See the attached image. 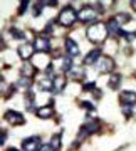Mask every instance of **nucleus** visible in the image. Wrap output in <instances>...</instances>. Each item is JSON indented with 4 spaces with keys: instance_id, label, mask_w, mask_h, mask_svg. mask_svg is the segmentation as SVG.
Returning a JSON list of instances; mask_svg holds the SVG:
<instances>
[{
    "instance_id": "f257e3e1",
    "label": "nucleus",
    "mask_w": 136,
    "mask_h": 151,
    "mask_svg": "<svg viewBox=\"0 0 136 151\" xmlns=\"http://www.w3.org/2000/svg\"><path fill=\"white\" fill-rule=\"evenodd\" d=\"M108 35H109V32H108V27H106L104 22H96V24H93V25L86 30V37L94 44L104 42V40L108 39Z\"/></svg>"
},
{
    "instance_id": "f03ea898",
    "label": "nucleus",
    "mask_w": 136,
    "mask_h": 151,
    "mask_svg": "<svg viewBox=\"0 0 136 151\" xmlns=\"http://www.w3.org/2000/svg\"><path fill=\"white\" fill-rule=\"evenodd\" d=\"M98 129H99V119H96V118H87L86 123L82 124V128H81V131H79V134H77L76 145H79L82 139H86V136L96 133Z\"/></svg>"
},
{
    "instance_id": "7ed1b4c3",
    "label": "nucleus",
    "mask_w": 136,
    "mask_h": 151,
    "mask_svg": "<svg viewBox=\"0 0 136 151\" xmlns=\"http://www.w3.org/2000/svg\"><path fill=\"white\" fill-rule=\"evenodd\" d=\"M76 20H77V12L74 10L71 5L64 7V9L60 10L59 17H57V24L62 25V27H71Z\"/></svg>"
},
{
    "instance_id": "20e7f679",
    "label": "nucleus",
    "mask_w": 136,
    "mask_h": 151,
    "mask_svg": "<svg viewBox=\"0 0 136 151\" xmlns=\"http://www.w3.org/2000/svg\"><path fill=\"white\" fill-rule=\"evenodd\" d=\"M99 15V12L94 9V7L91 5H86V7H82L81 10L77 12V20H81V22H94L96 19H98Z\"/></svg>"
},
{
    "instance_id": "39448f33",
    "label": "nucleus",
    "mask_w": 136,
    "mask_h": 151,
    "mask_svg": "<svg viewBox=\"0 0 136 151\" xmlns=\"http://www.w3.org/2000/svg\"><path fill=\"white\" fill-rule=\"evenodd\" d=\"M17 54H19V57H20L24 62H25V60H30L34 55H35V45H34V44H29V42L20 44L19 49H17Z\"/></svg>"
},
{
    "instance_id": "423d86ee",
    "label": "nucleus",
    "mask_w": 136,
    "mask_h": 151,
    "mask_svg": "<svg viewBox=\"0 0 136 151\" xmlns=\"http://www.w3.org/2000/svg\"><path fill=\"white\" fill-rule=\"evenodd\" d=\"M4 119H5L7 123L14 124V126H22V124L25 123L24 114H20L19 111H12V109H9V111L4 114Z\"/></svg>"
},
{
    "instance_id": "0eeeda50",
    "label": "nucleus",
    "mask_w": 136,
    "mask_h": 151,
    "mask_svg": "<svg viewBox=\"0 0 136 151\" xmlns=\"http://www.w3.org/2000/svg\"><path fill=\"white\" fill-rule=\"evenodd\" d=\"M30 62H32L34 65H35V69H47L50 65V59L47 57V54H44V52H39V54H35L30 59Z\"/></svg>"
},
{
    "instance_id": "6e6552de",
    "label": "nucleus",
    "mask_w": 136,
    "mask_h": 151,
    "mask_svg": "<svg viewBox=\"0 0 136 151\" xmlns=\"http://www.w3.org/2000/svg\"><path fill=\"white\" fill-rule=\"evenodd\" d=\"M34 45H35V50H39V52H44V54H47L50 50V39L47 37V35H39L37 39H35V42H34Z\"/></svg>"
},
{
    "instance_id": "1a4fd4ad",
    "label": "nucleus",
    "mask_w": 136,
    "mask_h": 151,
    "mask_svg": "<svg viewBox=\"0 0 136 151\" xmlns=\"http://www.w3.org/2000/svg\"><path fill=\"white\" fill-rule=\"evenodd\" d=\"M96 67H98V70L101 74H108V72H111V70L114 69V60L111 59V57H101L98 60Z\"/></svg>"
},
{
    "instance_id": "9d476101",
    "label": "nucleus",
    "mask_w": 136,
    "mask_h": 151,
    "mask_svg": "<svg viewBox=\"0 0 136 151\" xmlns=\"http://www.w3.org/2000/svg\"><path fill=\"white\" fill-rule=\"evenodd\" d=\"M40 139L39 136H32V138H27V139L22 141V150L24 151H39L40 148Z\"/></svg>"
},
{
    "instance_id": "9b49d317",
    "label": "nucleus",
    "mask_w": 136,
    "mask_h": 151,
    "mask_svg": "<svg viewBox=\"0 0 136 151\" xmlns=\"http://www.w3.org/2000/svg\"><path fill=\"white\" fill-rule=\"evenodd\" d=\"M15 89L17 91H30L32 89V77H25V76H20L19 81L15 82Z\"/></svg>"
},
{
    "instance_id": "f8f14e48",
    "label": "nucleus",
    "mask_w": 136,
    "mask_h": 151,
    "mask_svg": "<svg viewBox=\"0 0 136 151\" xmlns=\"http://www.w3.org/2000/svg\"><path fill=\"white\" fill-rule=\"evenodd\" d=\"M101 59V49H93L91 52H87V55L84 57V64L86 65H96L98 64V60Z\"/></svg>"
},
{
    "instance_id": "ddd939ff",
    "label": "nucleus",
    "mask_w": 136,
    "mask_h": 151,
    "mask_svg": "<svg viewBox=\"0 0 136 151\" xmlns=\"http://www.w3.org/2000/svg\"><path fill=\"white\" fill-rule=\"evenodd\" d=\"M35 113H37V116H39L40 119H49V118H52V116H54L55 111H54V106H52V103H50V104H47V106L39 108Z\"/></svg>"
},
{
    "instance_id": "4468645a",
    "label": "nucleus",
    "mask_w": 136,
    "mask_h": 151,
    "mask_svg": "<svg viewBox=\"0 0 136 151\" xmlns=\"http://www.w3.org/2000/svg\"><path fill=\"white\" fill-rule=\"evenodd\" d=\"M37 87H39V91H44V92L54 91V82H52L50 77H42V79L37 82Z\"/></svg>"
},
{
    "instance_id": "2eb2a0df",
    "label": "nucleus",
    "mask_w": 136,
    "mask_h": 151,
    "mask_svg": "<svg viewBox=\"0 0 136 151\" xmlns=\"http://www.w3.org/2000/svg\"><path fill=\"white\" fill-rule=\"evenodd\" d=\"M119 99H121V104H131L133 106L136 103V92L135 91H123Z\"/></svg>"
},
{
    "instance_id": "dca6fc26",
    "label": "nucleus",
    "mask_w": 136,
    "mask_h": 151,
    "mask_svg": "<svg viewBox=\"0 0 136 151\" xmlns=\"http://www.w3.org/2000/svg\"><path fill=\"white\" fill-rule=\"evenodd\" d=\"M65 50H67V55H71V57H77L79 55V45L72 39L65 40Z\"/></svg>"
},
{
    "instance_id": "f3484780",
    "label": "nucleus",
    "mask_w": 136,
    "mask_h": 151,
    "mask_svg": "<svg viewBox=\"0 0 136 151\" xmlns=\"http://www.w3.org/2000/svg\"><path fill=\"white\" fill-rule=\"evenodd\" d=\"M35 72H37V69H35V65H34L30 60H25V62L22 64V76H25V77H32Z\"/></svg>"
},
{
    "instance_id": "a211bd4d",
    "label": "nucleus",
    "mask_w": 136,
    "mask_h": 151,
    "mask_svg": "<svg viewBox=\"0 0 136 151\" xmlns=\"http://www.w3.org/2000/svg\"><path fill=\"white\" fill-rule=\"evenodd\" d=\"M52 82H54V91L52 92H62L65 87V76H55L54 79H52Z\"/></svg>"
},
{
    "instance_id": "6ab92c4d",
    "label": "nucleus",
    "mask_w": 136,
    "mask_h": 151,
    "mask_svg": "<svg viewBox=\"0 0 136 151\" xmlns=\"http://www.w3.org/2000/svg\"><path fill=\"white\" fill-rule=\"evenodd\" d=\"M106 27H108V32L109 34H119V30H121V25L116 22V19L113 17V19H109L108 20V24H106Z\"/></svg>"
},
{
    "instance_id": "aec40b11",
    "label": "nucleus",
    "mask_w": 136,
    "mask_h": 151,
    "mask_svg": "<svg viewBox=\"0 0 136 151\" xmlns=\"http://www.w3.org/2000/svg\"><path fill=\"white\" fill-rule=\"evenodd\" d=\"M121 81H123V77H121L119 74H113L111 77H109V81H108V86L111 87V89H118L121 84Z\"/></svg>"
},
{
    "instance_id": "412c9836",
    "label": "nucleus",
    "mask_w": 136,
    "mask_h": 151,
    "mask_svg": "<svg viewBox=\"0 0 136 151\" xmlns=\"http://www.w3.org/2000/svg\"><path fill=\"white\" fill-rule=\"evenodd\" d=\"M71 69H72V57L71 55H65L64 59H62V70L67 74Z\"/></svg>"
},
{
    "instance_id": "4be33fe9",
    "label": "nucleus",
    "mask_w": 136,
    "mask_h": 151,
    "mask_svg": "<svg viewBox=\"0 0 136 151\" xmlns=\"http://www.w3.org/2000/svg\"><path fill=\"white\" fill-rule=\"evenodd\" d=\"M67 76H71L74 79H82V77H84V70L77 69V67H72V69L67 72Z\"/></svg>"
},
{
    "instance_id": "5701e85b",
    "label": "nucleus",
    "mask_w": 136,
    "mask_h": 151,
    "mask_svg": "<svg viewBox=\"0 0 136 151\" xmlns=\"http://www.w3.org/2000/svg\"><path fill=\"white\" fill-rule=\"evenodd\" d=\"M114 19H116V22H118L119 25H124V24L131 22V17L128 15V14H119V15H116Z\"/></svg>"
},
{
    "instance_id": "b1692460",
    "label": "nucleus",
    "mask_w": 136,
    "mask_h": 151,
    "mask_svg": "<svg viewBox=\"0 0 136 151\" xmlns=\"http://www.w3.org/2000/svg\"><path fill=\"white\" fill-rule=\"evenodd\" d=\"M10 35H12L14 39H19V40H24V39H25V34L20 32L17 27H12V29H10Z\"/></svg>"
},
{
    "instance_id": "393cba45",
    "label": "nucleus",
    "mask_w": 136,
    "mask_h": 151,
    "mask_svg": "<svg viewBox=\"0 0 136 151\" xmlns=\"http://www.w3.org/2000/svg\"><path fill=\"white\" fill-rule=\"evenodd\" d=\"M121 111L124 114L126 118H130L131 114H133V106L131 104H121Z\"/></svg>"
},
{
    "instance_id": "a878e982",
    "label": "nucleus",
    "mask_w": 136,
    "mask_h": 151,
    "mask_svg": "<svg viewBox=\"0 0 136 151\" xmlns=\"http://www.w3.org/2000/svg\"><path fill=\"white\" fill-rule=\"evenodd\" d=\"M50 145H52V148H54V150L59 151V148H60V134L52 136V141H50Z\"/></svg>"
},
{
    "instance_id": "bb28decb",
    "label": "nucleus",
    "mask_w": 136,
    "mask_h": 151,
    "mask_svg": "<svg viewBox=\"0 0 136 151\" xmlns=\"http://www.w3.org/2000/svg\"><path fill=\"white\" fill-rule=\"evenodd\" d=\"M44 9V5L40 4V2H37V4H34V9H32V14H34V17H39L40 15V10Z\"/></svg>"
},
{
    "instance_id": "cd10ccee",
    "label": "nucleus",
    "mask_w": 136,
    "mask_h": 151,
    "mask_svg": "<svg viewBox=\"0 0 136 151\" xmlns=\"http://www.w3.org/2000/svg\"><path fill=\"white\" fill-rule=\"evenodd\" d=\"M82 91H96V82H86L84 86H82Z\"/></svg>"
},
{
    "instance_id": "c85d7f7f",
    "label": "nucleus",
    "mask_w": 136,
    "mask_h": 151,
    "mask_svg": "<svg viewBox=\"0 0 136 151\" xmlns=\"http://www.w3.org/2000/svg\"><path fill=\"white\" fill-rule=\"evenodd\" d=\"M40 4L44 7H57V0H42Z\"/></svg>"
},
{
    "instance_id": "c756f323",
    "label": "nucleus",
    "mask_w": 136,
    "mask_h": 151,
    "mask_svg": "<svg viewBox=\"0 0 136 151\" xmlns=\"http://www.w3.org/2000/svg\"><path fill=\"white\" fill-rule=\"evenodd\" d=\"M27 7H29V2H27V0H22V2H20V9H19V14L22 15L24 12L27 10Z\"/></svg>"
},
{
    "instance_id": "7c9ffc66",
    "label": "nucleus",
    "mask_w": 136,
    "mask_h": 151,
    "mask_svg": "<svg viewBox=\"0 0 136 151\" xmlns=\"http://www.w3.org/2000/svg\"><path fill=\"white\" fill-rule=\"evenodd\" d=\"M39 151H57L52 148V145H42L40 148H39Z\"/></svg>"
},
{
    "instance_id": "2f4dec72",
    "label": "nucleus",
    "mask_w": 136,
    "mask_h": 151,
    "mask_svg": "<svg viewBox=\"0 0 136 151\" xmlns=\"http://www.w3.org/2000/svg\"><path fill=\"white\" fill-rule=\"evenodd\" d=\"M81 106H82V108H86V109H89V111H94V104L87 103V101H82Z\"/></svg>"
},
{
    "instance_id": "473e14b6",
    "label": "nucleus",
    "mask_w": 136,
    "mask_h": 151,
    "mask_svg": "<svg viewBox=\"0 0 136 151\" xmlns=\"http://www.w3.org/2000/svg\"><path fill=\"white\" fill-rule=\"evenodd\" d=\"M7 141V131H0V145H5Z\"/></svg>"
},
{
    "instance_id": "72a5a7b5",
    "label": "nucleus",
    "mask_w": 136,
    "mask_h": 151,
    "mask_svg": "<svg viewBox=\"0 0 136 151\" xmlns=\"http://www.w3.org/2000/svg\"><path fill=\"white\" fill-rule=\"evenodd\" d=\"M52 32V24H47L45 25V34H50Z\"/></svg>"
},
{
    "instance_id": "f704fd0d",
    "label": "nucleus",
    "mask_w": 136,
    "mask_h": 151,
    "mask_svg": "<svg viewBox=\"0 0 136 151\" xmlns=\"http://www.w3.org/2000/svg\"><path fill=\"white\" fill-rule=\"evenodd\" d=\"M131 7H133V9L136 10V0H133V2H131Z\"/></svg>"
},
{
    "instance_id": "c9c22d12",
    "label": "nucleus",
    "mask_w": 136,
    "mask_h": 151,
    "mask_svg": "<svg viewBox=\"0 0 136 151\" xmlns=\"http://www.w3.org/2000/svg\"><path fill=\"white\" fill-rule=\"evenodd\" d=\"M9 151H19V150H17V148H10Z\"/></svg>"
}]
</instances>
